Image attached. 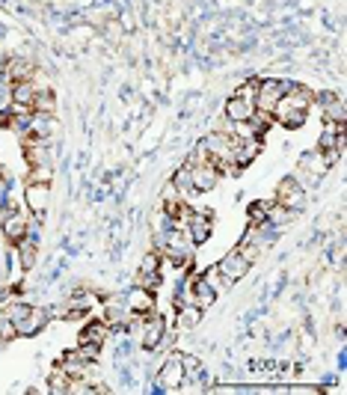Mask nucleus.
I'll return each instance as SVG.
<instances>
[{
	"label": "nucleus",
	"instance_id": "f257e3e1",
	"mask_svg": "<svg viewBox=\"0 0 347 395\" xmlns=\"http://www.w3.org/2000/svg\"><path fill=\"white\" fill-rule=\"evenodd\" d=\"M291 81H279V77H258V86H256V110L261 113H273L279 98L288 92Z\"/></svg>",
	"mask_w": 347,
	"mask_h": 395
},
{
	"label": "nucleus",
	"instance_id": "f03ea898",
	"mask_svg": "<svg viewBox=\"0 0 347 395\" xmlns=\"http://www.w3.org/2000/svg\"><path fill=\"white\" fill-rule=\"evenodd\" d=\"M140 345L145 351H157L160 348V342H164L166 336V318H164V312H152V315H145V318H140Z\"/></svg>",
	"mask_w": 347,
	"mask_h": 395
},
{
	"label": "nucleus",
	"instance_id": "7ed1b4c3",
	"mask_svg": "<svg viewBox=\"0 0 347 395\" xmlns=\"http://www.w3.org/2000/svg\"><path fill=\"white\" fill-rule=\"evenodd\" d=\"M249 268H252V261L249 259H244L237 253V250H232V253H225L220 261H217V276L223 280V285H235V283H240L244 276L249 273Z\"/></svg>",
	"mask_w": 347,
	"mask_h": 395
},
{
	"label": "nucleus",
	"instance_id": "20e7f679",
	"mask_svg": "<svg viewBox=\"0 0 347 395\" xmlns=\"http://www.w3.org/2000/svg\"><path fill=\"white\" fill-rule=\"evenodd\" d=\"M157 387L164 392H178L184 389V363H181V354H169L166 363L160 365L157 372Z\"/></svg>",
	"mask_w": 347,
	"mask_h": 395
},
{
	"label": "nucleus",
	"instance_id": "39448f33",
	"mask_svg": "<svg viewBox=\"0 0 347 395\" xmlns=\"http://www.w3.org/2000/svg\"><path fill=\"white\" fill-rule=\"evenodd\" d=\"M276 202L285 205V208H291V212H300V208L306 205V188H303V184L294 179V176H288V179L279 181V188H276Z\"/></svg>",
	"mask_w": 347,
	"mask_h": 395
},
{
	"label": "nucleus",
	"instance_id": "423d86ee",
	"mask_svg": "<svg viewBox=\"0 0 347 395\" xmlns=\"http://www.w3.org/2000/svg\"><path fill=\"white\" fill-rule=\"evenodd\" d=\"M48 200H51V184H39V181H27L24 188V205L33 217L42 220L48 212Z\"/></svg>",
	"mask_w": 347,
	"mask_h": 395
},
{
	"label": "nucleus",
	"instance_id": "0eeeda50",
	"mask_svg": "<svg viewBox=\"0 0 347 395\" xmlns=\"http://www.w3.org/2000/svg\"><path fill=\"white\" fill-rule=\"evenodd\" d=\"M184 232L190 235V241L199 247L205 244L211 235H214V220H211V212H190V217H187L184 223Z\"/></svg>",
	"mask_w": 347,
	"mask_h": 395
},
{
	"label": "nucleus",
	"instance_id": "6e6552de",
	"mask_svg": "<svg viewBox=\"0 0 347 395\" xmlns=\"http://www.w3.org/2000/svg\"><path fill=\"white\" fill-rule=\"evenodd\" d=\"M220 169L214 167L211 161L208 164H193L190 167V179H193V190L196 193H208V190H214L220 184Z\"/></svg>",
	"mask_w": 347,
	"mask_h": 395
},
{
	"label": "nucleus",
	"instance_id": "1a4fd4ad",
	"mask_svg": "<svg viewBox=\"0 0 347 395\" xmlns=\"http://www.w3.org/2000/svg\"><path fill=\"white\" fill-rule=\"evenodd\" d=\"M125 304L133 315H140V318H145V315H152L157 309V300H155V292H149V288H131V292L125 294Z\"/></svg>",
	"mask_w": 347,
	"mask_h": 395
},
{
	"label": "nucleus",
	"instance_id": "9d476101",
	"mask_svg": "<svg viewBox=\"0 0 347 395\" xmlns=\"http://www.w3.org/2000/svg\"><path fill=\"white\" fill-rule=\"evenodd\" d=\"M27 235H30V220H27V214H21L18 208L15 212H6L4 214V238L9 244H18Z\"/></svg>",
	"mask_w": 347,
	"mask_h": 395
},
{
	"label": "nucleus",
	"instance_id": "9b49d317",
	"mask_svg": "<svg viewBox=\"0 0 347 395\" xmlns=\"http://www.w3.org/2000/svg\"><path fill=\"white\" fill-rule=\"evenodd\" d=\"M48 318H51V315H48L45 309L30 306V309H27L21 318L15 321V333H18V336H36V333H42L45 324H48Z\"/></svg>",
	"mask_w": 347,
	"mask_h": 395
},
{
	"label": "nucleus",
	"instance_id": "f8f14e48",
	"mask_svg": "<svg viewBox=\"0 0 347 395\" xmlns=\"http://www.w3.org/2000/svg\"><path fill=\"white\" fill-rule=\"evenodd\" d=\"M261 152V137H247V140H237L235 137V152H232V164L237 169H244L247 164H252Z\"/></svg>",
	"mask_w": 347,
	"mask_h": 395
},
{
	"label": "nucleus",
	"instance_id": "ddd939ff",
	"mask_svg": "<svg viewBox=\"0 0 347 395\" xmlns=\"http://www.w3.org/2000/svg\"><path fill=\"white\" fill-rule=\"evenodd\" d=\"M107 336H110V327L104 321H86L80 327V336H77V345H96L104 348L107 345Z\"/></svg>",
	"mask_w": 347,
	"mask_h": 395
},
{
	"label": "nucleus",
	"instance_id": "4468645a",
	"mask_svg": "<svg viewBox=\"0 0 347 395\" xmlns=\"http://www.w3.org/2000/svg\"><path fill=\"white\" fill-rule=\"evenodd\" d=\"M252 113H256V104L247 101V98L232 96L229 101H225V108H223V119H229V122H247V119H252Z\"/></svg>",
	"mask_w": 347,
	"mask_h": 395
},
{
	"label": "nucleus",
	"instance_id": "2eb2a0df",
	"mask_svg": "<svg viewBox=\"0 0 347 395\" xmlns=\"http://www.w3.org/2000/svg\"><path fill=\"white\" fill-rule=\"evenodd\" d=\"M33 72H36V65H33L30 60H9V63L4 65V77H6L9 84L30 81V77H33Z\"/></svg>",
	"mask_w": 347,
	"mask_h": 395
},
{
	"label": "nucleus",
	"instance_id": "dca6fc26",
	"mask_svg": "<svg viewBox=\"0 0 347 395\" xmlns=\"http://www.w3.org/2000/svg\"><path fill=\"white\" fill-rule=\"evenodd\" d=\"M202 315H205V309H199L196 304H184V306H178L176 327L178 330H196V327L202 324Z\"/></svg>",
	"mask_w": 347,
	"mask_h": 395
},
{
	"label": "nucleus",
	"instance_id": "f3484780",
	"mask_svg": "<svg viewBox=\"0 0 347 395\" xmlns=\"http://www.w3.org/2000/svg\"><path fill=\"white\" fill-rule=\"evenodd\" d=\"M306 116H309V113H303V110H291V108H276V110H273V122H279L282 128L294 131V128H303V125H306Z\"/></svg>",
	"mask_w": 347,
	"mask_h": 395
},
{
	"label": "nucleus",
	"instance_id": "a211bd4d",
	"mask_svg": "<svg viewBox=\"0 0 347 395\" xmlns=\"http://www.w3.org/2000/svg\"><path fill=\"white\" fill-rule=\"evenodd\" d=\"M15 247H18V261H21V268L30 271V268L36 265V259H39V244H36V238H33V235H27V238H21Z\"/></svg>",
	"mask_w": 347,
	"mask_h": 395
},
{
	"label": "nucleus",
	"instance_id": "6ab92c4d",
	"mask_svg": "<svg viewBox=\"0 0 347 395\" xmlns=\"http://www.w3.org/2000/svg\"><path fill=\"white\" fill-rule=\"evenodd\" d=\"M69 384H72V375L69 372H65V368L63 365H57V368H53V372L48 375V392L51 395H69Z\"/></svg>",
	"mask_w": 347,
	"mask_h": 395
},
{
	"label": "nucleus",
	"instance_id": "aec40b11",
	"mask_svg": "<svg viewBox=\"0 0 347 395\" xmlns=\"http://www.w3.org/2000/svg\"><path fill=\"white\" fill-rule=\"evenodd\" d=\"M172 188H176L178 190V196H184V200H187V196H193L196 190H193V179H190V167H181V169H176V176H172Z\"/></svg>",
	"mask_w": 347,
	"mask_h": 395
},
{
	"label": "nucleus",
	"instance_id": "412c9836",
	"mask_svg": "<svg viewBox=\"0 0 347 395\" xmlns=\"http://www.w3.org/2000/svg\"><path fill=\"white\" fill-rule=\"evenodd\" d=\"M57 110V98H53L51 89H39L33 98V113H53Z\"/></svg>",
	"mask_w": 347,
	"mask_h": 395
},
{
	"label": "nucleus",
	"instance_id": "4be33fe9",
	"mask_svg": "<svg viewBox=\"0 0 347 395\" xmlns=\"http://www.w3.org/2000/svg\"><path fill=\"white\" fill-rule=\"evenodd\" d=\"M137 273H164V256L152 250V253H145L143 261H140V271Z\"/></svg>",
	"mask_w": 347,
	"mask_h": 395
},
{
	"label": "nucleus",
	"instance_id": "5701e85b",
	"mask_svg": "<svg viewBox=\"0 0 347 395\" xmlns=\"http://www.w3.org/2000/svg\"><path fill=\"white\" fill-rule=\"evenodd\" d=\"M320 113H324V122H344V101L336 96L329 104L320 108Z\"/></svg>",
	"mask_w": 347,
	"mask_h": 395
},
{
	"label": "nucleus",
	"instance_id": "b1692460",
	"mask_svg": "<svg viewBox=\"0 0 347 395\" xmlns=\"http://www.w3.org/2000/svg\"><path fill=\"white\" fill-rule=\"evenodd\" d=\"M276 200H261V202H249V208H247V217H249V223H264L267 220V212H270V205H273Z\"/></svg>",
	"mask_w": 347,
	"mask_h": 395
},
{
	"label": "nucleus",
	"instance_id": "393cba45",
	"mask_svg": "<svg viewBox=\"0 0 347 395\" xmlns=\"http://www.w3.org/2000/svg\"><path fill=\"white\" fill-rule=\"evenodd\" d=\"M137 285L149 288V292H157L164 285V273H137Z\"/></svg>",
	"mask_w": 347,
	"mask_h": 395
},
{
	"label": "nucleus",
	"instance_id": "a878e982",
	"mask_svg": "<svg viewBox=\"0 0 347 395\" xmlns=\"http://www.w3.org/2000/svg\"><path fill=\"white\" fill-rule=\"evenodd\" d=\"M12 108V84L6 77H0V113H9Z\"/></svg>",
	"mask_w": 347,
	"mask_h": 395
},
{
	"label": "nucleus",
	"instance_id": "bb28decb",
	"mask_svg": "<svg viewBox=\"0 0 347 395\" xmlns=\"http://www.w3.org/2000/svg\"><path fill=\"white\" fill-rule=\"evenodd\" d=\"M256 86H258V77H249L247 84H240V86H237L235 96H237V98H247V101L256 104Z\"/></svg>",
	"mask_w": 347,
	"mask_h": 395
},
{
	"label": "nucleus",
	"instance_id": "cd10ccee",
	"mask_svg": "<svg viewBox=\"0 0 347 395\" xmlns=\"http://www.w3.org/2000/svg\"><path fill=\"white\" fill-rule=\"evenodd\" d=\"M53 179V167H33L30 176H27V181H39V184H51Z\"/></svg>",
	"mask_w": 347,
	"mask_h": 395
}]
</instances>
